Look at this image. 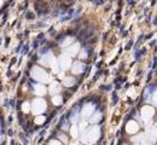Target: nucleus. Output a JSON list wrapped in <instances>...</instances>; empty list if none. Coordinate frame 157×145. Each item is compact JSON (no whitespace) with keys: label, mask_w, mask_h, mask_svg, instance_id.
<instances>
[{"label":"nucleus","mask_w":157,"mask_h":145,"mask_svg":"<svg viewBox=\"0 0 157 145\" xmlns=\"http://www.w3.org/2000/svg\"><path fill=\"white\" fill-rule=\"evenodd\" d=\"M133 44H134V41H133V40H131V41H129V42H128V44L126 45V50H129V48H132Z\"/></svg>","instance_id":"7ed1b4c3"},{"label":"nucleus","mask_w":157,"mask_h":145,"mask_svg":"<svg viewBox=\"0 0 157 145\" xmlns=\"http://www.w3.org/2000/svg\"><path fill=\"white\" fill-rule=\"evenodd\" d=\"M0 5H1V4H0Z\"/></svg>","instance_id":"1a4fd4ad"},{"label":"nucleus","mask_w":157,"mask_h":145,"mask_svg":"<svg viewBox=\"0 0 157 145\" xmlns=\"http://www.w3.org/2000/svg\"><path fill=\"white\" fill-rule=\"evenodd\" d=\"M145 52H146V50H145V48H143L141 51H135V54H134V56H135V59L139 60L140 58H141V56H143Z\"/></svg>","instance_id":"f257e3e1"},{"label":"nucleus","mask_w":157,"mask_h":145,"mask_svg":"<svg viewBox=\"0 0 157 145\" xmlns=\"http://www.w3.org/2000/svg\"><path fill=\"white\" fill-rule=\"evenodd\" d=\"M151 36H152V34H150V35H147V36H146V40H149V39H150Z\"/></svg>","instance_id":"6e6552de"},{"label":"nucleus","mask_w":157,"mask_h":145,"mask_svg":"<svg viewBox=\"0 0 157 145\" xmlns=\"http://www.w3.org/2000/svg\"><path fill=\"white\" fill-rule=\"evenodd\" d=\"M111 85H108V86H103V90L104 91H111Z\"/></svg>","instance_id":"20e7f679"},{"label":"nucleus","mask_w":157,"mask_h":145,"mask_svg":"<svg viewBox=\"0 0 157 145\" xmlns=\"http://www.w3.org/2000/svg\"><path fill=\"white\" fill-rule=\"evenodd\" d=\"M155 44H156V40H152V41L150 42V45H151V46H153V45H155Z\"/></svg>","instance_id":"423d86ee"},{"label":"nucleus","mask_w":157,"mask_h":145,"mask_svg":"<svg viewBox=\"0 0 157 145\" xmlns=\"http://www.w3.org/2000/svg\"><path fill=\"white\" fill-rule=\"evenodd\" d=\"M120 87H121V85H119V84H117V85H116V87H115V88H116V90H119Z\"/></svg>","instance_id":"0eeeda50"},{"label":"nucleus","mask_w":157,"mask_h":145,"mask_svg":"<svg viewBox=\"0 0 157 145\" xmlns=\"http://www.w3.org/2000/svg\"><path fill=\"white\" fill-rule=\"evenodd\" d=\"M119 102V97L114 93V97H112V105H116V103Z\"/></svg>","instance_id":"f03ea898"},{"label":"nucleus","mask_w":157,"mask_h":145,"mask_svg":"<svg viewBox=\"0 0 157 145\" xmlns=\"http://www.w3.org/2000/svg\"><path fill=\"white\" fill-rule=\"evenodd\" d=\"M93 3H94L96 5H103V4H104L103 0H97V1H93Z\"/></svg>","instance_id":"39448f33"}]
</instances>
